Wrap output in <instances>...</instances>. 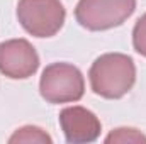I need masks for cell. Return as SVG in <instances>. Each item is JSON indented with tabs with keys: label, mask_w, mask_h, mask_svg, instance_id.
<instances>
[{
	"label": "cell",
	"mask_w": 146,
	"mask_h": 144,
	"mask_svg": "<svg viewBox=\"0 0 146 144\" xmlns=\"http://www.w3.org/2000/svg\"><path fill=\"white\" fill-rule=\"evenodd\" d=\"M17 19L34 37H51L65 24L66 10L60 0H19Z\"/></svg>",
	"instance_id": "4"
},
{
	"label": "cell",
	"mask_w": 146,
	"mask_h": 144,
	"mask_svg": "<svg viewBox=\"0 0 146 144\" xmlns=\"http://www.w3.org/2000/svg\"><path fill=\"white\" fill-rule=\"evenodd\" d=\"M10 144H17V143H24V144H31V143H37V144H51L53 139L49 134H46V131H42L41 127L36 126H24L21 129H17L10 137H9Z\"/></svg>",
	"instance_id": "7"
},
{
	"label": "cell",
	"mask_w": 146,
	"mask_h": 144,
	"mask_svg": "<svg viewBox=\"0 0 146 144\" xmlns=\"http://www.w3.org/2000/svg\"><path fill=\"white\" fill-rule=\"evenodd\" d=\"M106 143H146V136H143L138 129L133 127H119L106 137Z\"/></svg>",
	"instance_id": "8"
},
{
	"label": "cell",
	"mask_w": 146,
	"mask_h": 144,
	"mask_svg": "<svg viewBox=\"0 0 146 144\" xmlns=\"http://www.w3.org/2000/svg\"><path fill=\"white\" fill-rule=\"evenodd\" d=\"M88 80L95 95L109 100L121 98L136 83L134 61L122 53H106L92 63Z\"/></svg>",
	"instance_id": "1"
},
{
	"label": "cell",
	"mask_w": 146,
	"mask_h": 144,
	"mask_svg": "<svg viewBox=\"0 0 146 144\" xmlns=\"http://www.w3.org/2000/svg\"><path fill=\"white\" fill-rule=\"evenodd\" d=\"M133 46L136 53L146 58V14L138 19L133 29Z\"/></svg>",
	"instance_id": "9"
},
{
	"label": "cell",
	"mask_w": 146,
	"mask_h": 144,
	"mask_svg": "<svg viewBox=\"0 0 146 144\" xmlns=\"http://www.w3.org/2000/svg\"><path fill=\"white\" fill-rule=\"evenodd\" d=\"M60 126L65 134L66 143L70 144H87L99 139L102 124L99 117L88 108L73 105L60 112Z\"/></svg>",
	"instance_id": "6"
},
{
	"label": "cell",
	"mask_w": 146,
	"mask_h": 144,
	"mask_svg": "<svg viewBox=\"0 0 146 144\" xmlns=\"http://www.w3.org/2000/svg\"><path fill=\"white\" fill-rule=\"evenodd\" d=\"M136 10V0H78L76 22L88 31H107L124 24Z\"/></svg>",
	"instance_id": "3"
},
{
	"label": "cell",
	"mask_w": 146,
	"mask_h": 144,
	"mask_svg": "<svg viewBox=\"0 0 146 144\" xmlns=\"http://www.w3.org/2000/svg\"><path fill=\"white\" fill-rule=\"evenodd\" d=\"M39 92L49 104L78 102L85 92V80L82 71L70 63H51L41 75Z\"/></svg>",
	"instance_id": "2"
},
{
	"label": "cell",
	"mask_w": 146,
	"mask_h": 144,
	"mask_svg": "<svg viewBox=\"0 0 146 144\" xmlns=\"http://www.w3.org/2000/svg\"><path fill=\"white\" fill-rule=\"evenodd\" d=\"M39 68V56L27 39L0 42V73L12 80H26Z\"/></svg>",
	"instance_id": "5"
}]
</instances>
